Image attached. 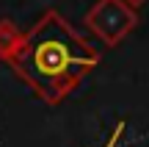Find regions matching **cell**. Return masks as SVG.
Returning a JSON list of instances; mask_svg holds the SVG:
<instances>
[{
	"label": "cell",
	"instance_id": "obj_1",
	"mask_svg": "<svg viewBox=\"0 0 149 147\" xmlns=\"http://www.w3.org/2000/svg\"><path fill=\"white\" fill-rule=\"evenodd\" d=\"M102 56L83 39L61 11L47 8L19 39V47L6 58L25 86H31L44 103L58 106L83 83Z\"/></svg>",
	"mask_w": 149,
	"mask_h": 147
},
{
	"label": "cell",
	"instance_id": "obj_5",
	"mask_svg": "<svg viewBox=\"0 0 149 147\" xmlns=\"http://www.w3.org/2000/svg\"><path fill=\"white\" fill-rule=\"evenodd\" d=\"M124 3H127V6H130V8H135V11H138V8H141V6H144V3H146V0H124Z\"/></svg>",
	"mask_w": 149,
	"mask_h": 147
},
{
	"label": "cell",
	"instance_id": "obj_2",
	"mask_svg": "<svg viewBox=\"0 0 149 147\" xmlns=\"http://www.w3.org/2000/svg\"><path fill=\"white\" fill-rule=\"evenodd\" d=\"M86 28L97 33L102 44L116 47L135 25H138V11L130 8L124 0H97L83 17Z\"/></svg>",
	"mask_w": 149,
	"mask_h": 147
},
{
	"label": "cell",
	"instance_id": "obj_4",
	"mask_svg": "<svg viewBox=\"0 0 149 147\" xmlns=\"http://www.w3.org/2000/svg\"><path fill=\"white\" fill-rule=\"evenodd\" d=\"M122 133H124V122H119V125L113 128L111 139H108V142H105V147H116V144H119V139H122Z\"/></svg>",
	"mask_w": 149,
	"mask_h": 147
},
{
	"label": "cell",
	"instance_id": "obj_3",
	"mask_svg": "<svg viewBox=\"0 0 149 147\" xmlns=\"http://www.w3.org/2000/svg\"><path fill=\"white\" fill-rule=\"evenodd\" d=\"M19 39H22V31L17 28L14 20H0V58L3 61L19 47Z\"/></svg>",
	"mask_w": 149,
	"mask_h": 147
}]
</instances>
